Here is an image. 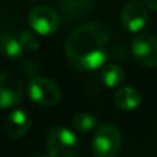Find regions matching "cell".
Here are the masks:
<instances>
[{
  "mask_svg": "<svg viewBox=\"0 0 157 157\" xmlns=\"http://www.w3.org/2000/svg\"><path fill=\"white\" fill-rule=\"evenodd\" d=\"M109 40L110 30L103 22L94 21L80 25L66 39L65 52L68 61L77 71H97L108 59Z\"/></svg>",
  "mask_w": 157,
  "mask_h": 157,
  "instance_id": "1",
  "label": "cell"
},
{
  "mask_svg": "<svg viewBox=\"0 0 157 157\" xmlns=\"http://www.w3.org/2000/svg\"><path fill=\"white\" fill-rule=\"evenodd\" d=\"M142 102V95L134 87H121L114 94V103L123 110H134Z\"/></svg>",
  "mask_w": 157,
  "mask_h": 157,
  "instance_id": "11",
  "label": "cell"
},
{
  "mask_svg": "<svg viewBox=\"0 0 157 157\" xmlns=\"http://www.w3.org/2000/svg\"><path fill=\"white\" fill-rule=\"evenodd\" d=\"M24 101V86L17 76L0 72V110L10 109Z\"/></svg>",
  "mask_w": 157,
  "mask_h": 157,
  "instance_id": "6",
  "label": "cell"
},
{
  "mask_svg": "<svg viewBox=\"0 0 157 157\" xmlns=\"http://www.w3.org/2000/svg\"><path fill=\"white\" fill-rule=\"evenodd\" d=\"M28 95L39 106L50 108L55 106L61 101V88L51 78L36 76L32 77L28 83Z\"/></svg>",
  "mask_w": 157,
  "mask_h": 157,
  "instance_id": "4",
  "label": "cell"
},
{
  "mask_svg": "<svg viewBox=\"0 0 157 157\" xmlns=\"http://www.w3.org/2000/svg\"><path fill=\"white\" fill-rule=\"evenodd\" d=\"M91 146L95 157H114L121 146V132L114 124L98 125Z\"/></svg>",
  "mask_w": 157,
  "mask_h": 157,
  "instance_id": "3",
  "label": "cell"
},
{
  "mask_svg": "<svg viewBox=\"0 0 157 157\" xmlns=\"http://www.w3.org/2000/svg\"><path fill=\"white\" fill-rule=\"evenodd\" d=\"M29 157H48V155H46V153H43V152H36V153H33V155H30Z\"/></svg>",
  "mask_w": 157,
  "mask_h": 157,
  "instance_id": "17",
  "label": "cell"
},
{
  "mask_svg": "<svg viewBox=\"0 0 157 157\" xmlns=\"http://www.w3.org/2000/svg\"><path fill=\"white\" fill-rule=\"evenodd\" d=\"M48 157H77L78 141L73 132L65 127H54L46 141Z\"/></svg>",
  "mask_w": 157,
  "mask_h": 157,
  "instance_id": "2",
  "label": "cell"
},
{
  "mask_svg": "<svg viewBox=\"0 0 157 157\" xmlns=\"http://www.w3.org/2000/svg\"><path fill=\"white\" fill-rule=\"evenodd\" d=\"M144 2L147 6V8H150V10L157 13V0H144Z\"/></svg>",
  "mask_w": 157,
  "mask_h": 157,
  "instance_id": "16",
  "label": "cell"
},
{
  "mask_svg": "<svg viewBox=\"0 0 157 157\" xmlns=\"http://www.w3.org/2000/svg\"><path fill=\"white\" fill-rule=\"evenodd\" d=\"M32 30L41 36L54 35L61 26V17L48 6H37L30 11L28 17Z\"/></svg>",
  "mask_w": 157,
  "mask_h": 157,
  "instance_id": "5",
  "label": "cell"
},
{
  "mask_svg": "<svg viewBox=\"0 0 157 157\" xmlns=\"http://www.w3.org/2000/svg\"><path fill=\"white\" fill-rule=\"evenodd\" d=\"M124 77H125L124 71L117 63H108L101 71V80L109 88L119 87L124 81Z\"/></svg>",
  "mask_w": 157,
  "mask_h": 157,
  "instance_id": "13",
  "label": "cell"
},
{
  "mask_svg": "<svg viewBox=\"0 0 157 157\" xmlns=\"http://www.w3.org/2000/svg\"><path fill=\"white\" fill-rule=\"evenodd\" d=\"M18 39H19V41H21L24 50H28V51H35V50H37L39 46H40L39 40L36 39V36L33 35L32 32H29V30L22 29L21 32L18 33Z\"/></svg>",
  "mask_w": 157,
  "mask_h": 157,
  "instance_id": "15",
  "label": "cell"
},
{
  "mask_svg": "<svg viewBox=\"0 0 157 157\" xmlns=\"http://www.w3.org/2000/svg\"><path fill=\"white\" fill-rule=\"evenodd\" d=\"M97 117L94 114L88 113V112H81V113H77L76 116L72 119V125L73 128L78 132H88L92 128L97 127Z\"/></svg>",
  "mask_w": 157,
  "mask_h": 157,
  "instance_id": "14",
  "label": "cell"
},
{
  "mask_svg": "<svg viewBox=\"0 0 157 157\" xmlns=\"http://www.w3.org/2000/svg\"><path fill=\"white\" fill-rule=\"evenodd\" d=\"M147 6L139 0L127 3L121 11V24L128 32H141L147 24Z\"/></svg>",
  "mask_w": 157,
  "mask_h": 157,
  "instance_id": "8",
  "label": "cell"
},
{
  "mask_svg": "<svg viewBox=\"0 0 157 157\" xmlns=\"http://www.w3.org/2000/svg\"><path fill=\"white\" fill-rule=\"evenodd\" d=\"M131 54L139 65L157 68V39L152 35H139L132 40Z\"/></svg>",
  "mask_w": 157,
  "mask_h": 157,
  "instance_id": "7",
  "label": "cell"
},
{
  "mask_svg": "<svg viewBox=\"0 0 157 157\" xmlns=\"http://www.w3.org/2000/svg\"><path fill=\"white\" fill-rule=\"evenodd\" d=\"M92 0H63L61 3V11L66 22H78L92 13Z\"/></svg>",
  "mask_w": 157,
  "mask_h": 157,
  "instance_id": "10",
  "label": "cell"
},
{
  "mask_svg": "<svg viewBox=\"0 0 157 157\" xmlns=\"http://www.w3.org/2000/svg\"><path fill=\"white\" fill-rule=\"evenodd\" d=\"M30 116L24 109H15L4 119V132L11 139H19L28 134L30 128Z\"/></svg>",
  "mask_w": 157,
  "mask_h": 157,
  "instance_id": "9",
  "label": "cell"
},
{
  "mask_svg": "<svg viewBox=\"0 0 157 157\" xmlns=\"http://www.w3.org/2000/svg\"><path fill=\"white\" fill-rule=\"evenodd\" d=\"M24 47L18 36H14L8 32L0 35V52L8 59H17L22 55Z\"/></svg>",
  "mask_w": 157,
  "mask_h": 157,
  "instance_id": "12",
  "label": "cell"
}]
</instances>
